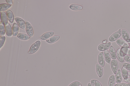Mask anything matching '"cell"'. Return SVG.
Instances as JSON below:
<instances>
[{"mask_svg":"<svg viewBox=\"0 0 130 86\" xmlns=\"http://www.w3.org/2000/svg\"><path fill=\"white\" fill-rule=\"evenodd\" d=\"M122 76L125 79L128 78V71L123 66L121 70Z\"/></svg>","mask_w":130,"mask_h":86,"instance_id":"cell-26","label":"cell"},{"mask_svg":"<svg viewBox=\"0 0 130 86\" xmlns=\"http://www.w3.org/2000/svg\"><path fill=\"white\" fill-rule=\"evenodd\" d=\"M123 66L127 70L130 71V64L125 63L123 64Z\"/></svg>","mask_w":130,"mask_h":86,"instance_id":"cell-31","label":"cell"},{"mask_svg":"<svg viewBox=\"0 0 130 86\" xmlns=\"http://www.w3.org/2000/svg\"><path fill=\"white\" fill-rule=\"evenodd\" d=\"M121 50L124 55H127L130 56V48L127 47H122Z\"/></svg>","mask_w":130,"mask_h":86,"instance_id":"cell-25","label":"cell"},{"mask_svg":"<svg viewBox=\"0 0 130 86\" xmlns=\"http://www.w3.org/2000/svg\"><path fill=\"white\" fill-rule=\"evenodd\" d=\"M69 8L71 9L73 11L81 10L83 9V7L81 6L75 4L70 5Z\"/></svg>","mask_w":130,"mask_h":86,"instance_id":"cell-22","label":"cell"},{"mask_svg":"<svg viewBox=\"0 0 130 86\" xmlns=\"http://www.w3.org/2000/svg\"><path fill=\"white\" fill-rule=\"evenodd\" d=\"M19 27L17 24L16 23H14L13 25L12 28V33L13 35L16 36L18 34L19 32Z\"/></svg>","mask_w":130,"mask_h":86,"instance_id":"cell-20","label":"cell"},{"mask_svg":"<svg viewBox=\"0 0 130 86\" xmlns=\"http://www.w3.org/2000/svg\"><path fill=\"white\" fill-rule=\"evenodd\" d=\"M98 61L99 64L104 67L105 64V61L103 52L100 53L98 57Z\"/></svg>","mask_w":130,"mask_h":86,"instance_id":"cell-10","label":"cell"},{"mask_svg":"<svg viewBox=\"0 0 130 86\" xmlns=\"http://www.w3.org/2000/svg\"><path fill=\"white\" fill-rule=\"evenodd\" d=\"M17 37L21 40H27L29 39L30 36L24 33H19L17 35Z\"/></svg>","mask_w":130,"mask_h":86,"instance_id":"cell-21","label":"cell"},{"mask_svg":"<svg viewBox=\"0 0 130 86\" xmlns=\"http://www.w3.org/2000/svg\"><path fill=\"white\" fill-rule=\"evenodd\" d=\"M88 86H93L92 84L90 83H89L88 84Z\"/></svg>","mask_w":130,"mask_h":86,"instance_id":"cell-37","label":"cell"},{"mask_svg":"<svg viewBox=\"0 0 130 86\" xmlns=\"http://www.w3.org/2000/svg\"><path fill=\"white\" fill-rule=\"evenodd\" d=\"M96 70L98 76L99 77H101L103 74V69L102 66L99 64L96 65Z\"/></svg>","mask_w":130,"mask_h":86,"instance_id":"cell-14","label":"cell"},{"mask_svg":"<svg viewBox=\"0 0 130 86\" xmlns=\"http://www.w3.org/2000/svg\"><path fill=\"white\" fill-rule=\"evenodd\" d=\"M116 82V79L114 75L111 76L109 78L108 84L109 86H114Z\"/></svg>","mask_w":130,"mask_h":86,"instance_id":"cell-23","label":"cell"},{"mask_svg":"<svg viewBox=\"0 0 130 86\" xmlns=\"http://www.w3.org/2000/svg\"><path fill=\"white\" fill-rule=\"evenodd\" d=\"M111 66L113 72L116 74L118 69V64L116 60H113L111 63Z\"/></svg>","mask_w":130,"mask_h":86,"instance_id":"cell-5","label":"cell"},{"mask_svg":"<svg viewBox=\"0 0 130 86\" xmlns=\"http://www.w3.org/2000/svg\"><path fill=\"white\" fill-rule=\"evenodd\" d=\"M81 84V83L79 81H75L71 83L68 86H79Z\"/></svg>","mask_w":130,"mask_h":86,"instance_id":"cell-30","label":"cell"},{"mask_svg":"<svg viewBox=\"0 0 130 86\" xmlns=\"http://www.w3.org/2000/svg\"><path fill=\"white\" fill-rule=\"evenodd\" d=\"M116 42L117 44L121 47H129V45L128 43L124 39H118L117 40Z\"/></svg>","mask_w":130,"mask_h":86,"instance_id":"cell-8","label":"cell"},{"mask_svg":"<svg viewBox=\"0 0 130 86\" xmlns=\"http://www.w3.org/2000/svg\"><path fill=\"white\" fill-rule=\"evenodd\" d=\"M5 26L6 34L8 36H11L12 35V28L11 25L8 23Z\"/></svg>","mask_w":130,"mask_h":86,"instance_id":"cell-15","label":"cell"},{"mask_svg":"<svg viewBox=\"0 0 130 86\" xmlns=\"http://www.w3.org/2000/svg\"><path fill=\"white\" fill-rule=\"evenodd\" d=\"M6 40V37L4 36H1L0 37V47L1 48L3 46Z\"/></svg>","mask_w":130,"mask_h":86,"instance_id":"cell-29","label":"cell"},{"mask_svg":"<svg viewBox=\"0 0 130 86\" xmlns=\"http://www.w3.org/2000/svg\"><path fill=\"white\" fill-rule=\"evenodd\" d=\"M1 13V20L2 22L5 25H6L8 23V20L7 14L4 11H2Z\"/></svg>","mask_w":130,"mask_h":86,"instance_id":"cell-11","label":"cell"},{"mask_svg":"<svg viewBox=\"0 0 130 86\" xmlns=\"http://www.w3.org/2000/svg\"><path fill=\"white\" fill-rule=\"evenodd\" d=\"M124 81L130 84V78H128L124 79Z\"/></svg>","mask_w":130,"mask_h":86,"instance_id":"cell-35","label":"cell"},{"mask_svg":"<svg viewBox=\"0 0 130 86\" xmlns=\"http://www.w3.org/2000/svg\"><path fill=\"white\" fill-rule=\"evenodd\" d=\"M6 2L8 4L12 5L13 4V2L12 0H6Z\"/></svg>","mask_w":130,"mask_h":86,"instance_id":"cell-34","label":"cell"},{"mask_svg":"<svg viewBox=\"0 0 130 86\" xmlns=\"http://www.w3.org/2000/svg\"><path fill=\"white\" fill-rule=\"evenodd\" d=\"M121 35V29H120L118 31L114 33L110 37L109 40L111 42L115 41L120 38Z\"/></svg>","mask_w":130,"mask_h":86,"instance_id":"cell-2","label":"cell"},{"mask_svg":"<svg viewBox=\"0 0 130 86\" xmlns=\"http://www.w3.org/2000/svg\"><path fill=\"white\" fill-rule=\"evenodd\" d=\"M130 84L129 83H121L116 84L114 86H130Z\"/></svg>","mask_w":130,"mask_h":86,"instance_id":"cell-32","label":"cell"},{"mask_svg":"<svg viewBox=\"0 0 130 86\" xmlns=\"http://www.w3.org/2000/svg\"><path fill=\"white\" fill-rule=\"evenodd\" d=\"M129 47H130V46H129Z\"/></svg>","mask_w":130,"mask_h":86,"instance_id":"cell-41","label":"cell"},{"mask_svg":"<svg viewBox=\"0 0 130 86\" xmlns=\"http://www.w3.org/2000/svg\"><path fill=\"white\" fill-rule=\"evenodd\" d=\"M8 19L11 23L14 22V17L12 12L10 10H8L6 11Z\"/></svg>","mask_w":130,"mask_h":86,"instance_id":"cell-13","label":"cell"},{"mask_svg":"<svg viewBox=\"0 0 130 86\" xmlns=\"http://www.w3.org/2000/svg\"><path fill=\"white\" fill-rule=\"evenodd\" d=\"M121 35L124 40L128 42L130 40L129 35L127 31L125 29L122 30L121 31Z\"/></svg>","mask_w":130,"mask_h":86,"instance_id":"cell-9","label":"cell"},{"mask_svg":"<svg viewBox=\"0 0 130 86\" xmlns=\"http://www.w3.org/2000/svg\"><path fill=\"white\" fill-rule=\"evenodd\" d=\"M15 20L20 28L23 30L25 29L26 23L23 19L19 18H15Z\"/></svg>","mask_w":130,"mask_h":86,"instance_id":"cell-6","label":"cell"},{"mask_svg":"<svg viewBox=\"0 0 130 86\" xmlns=\"http://www.w3.org/2000/svg\"><path fill=\"white\" fill-rule=\"evenodd\" d=\"M109 52L112 59H116L117 58L116 52L115 49L112 46L110 48Z\"/></svg>","mask_w":130,"mask_h":86,"instance_id":"cell-19","label":"cell"},{"mask_svg":"<svg viewBox=\"0 0 130 86\" xmlns=\"http://www.w3.org/2000/svg\"><path fill=\"white\" fill-rule=\"evenodd\" d=\"M124 59L126 62L130 63V56L127 55H124Z\"/></svg>","mask_w":130,"mask_h":86,"instance_id":"cell-33","label":"cell"},{"mask_svg":"<svg viewBox=\"0 0 130 86\" xmlns=\"http://www.w3.org/2000/svg\"><path fill=\"white\" fill-rule=\"evenodd\" d=\"M128 43L130 44V40L128 42Z\"/></svg>","mask_w":130,"mask_h":86,"instance_id":"cell-39","label":"cell"},{"mask_svg":"<svg viewBox=\"0 0 130 86\" xmlns=\"http://www.w3.org/2000/svg\"><path fill=\"white\" fill-rule=\"evenodd\" d=\"M116 56L118 60L121 62H123L124 61V55L121 50L118 49L116 52Z\"/></svg>","mask_w":130,"mask_h":86,"instance_id":"cell-7","label":"cell"},{"mask_svg":"<svg viewBox=\"0 0 130 86\" xmlns=\"http://www.w3.org/2000/svg\"><path fill=\"white\" fill-rule=\"evenodd\" d=\"M103 55L106 62L109 64L111 63V59L109 51L107 50L105 51L104 52Z\"/></svg>","mask_w":130,"mask_h":86,"instance_id":"cell-16","label":"cell"},{"mask_svg":"<svg viewBox=\"0 0 130 86\" xmlns=\"http://www.w3.org/2000/svg\"><path fill=\"white\" fill-rule=\"evenodd\" d=\"M116 82L117 83H120L122 80V76L121 71L118 70L115 75Z\"/></svg>","mask_w":130,"mask_h":86,"instance_id":"cell-17","label":"cell"},{"mask_svg":"<svg viewBox=\"0 0 130 86\" xmlns=\"http://www.w3.org/2000/svg\"><path fill=\"white\" fill-rule=\"evenodd\" d=\"M41 44L40 41L38 40L36 41L31 47L28 53L33 54L36 52L39 49Z\"/></svg>","mask_w":130,"mask_h":86,"instance_id":"cell-1","label":"cell"},{"mask_svg":"<svg viewBox=\"0 0 130 86\" xmlns=\"http://www.w3.org/2000/svg\"><path fill=\"white\" fill-rule=\"evenodd\" d=\"M79 86H82L81 84Z\"/></svg>","mask_w":130,"mask_h":86,"instance_id":"cell-40","label":"cell"},{"mask_svg":"<svg viewBox=\"0 0 130 86\" xmlns=\"http://www.w3.org/2000/svg\"><path fill=\"white\" fill-rule=\"evenodd\" d=\"M91 82L94 86H102L101 83L96 80L92 79L91 80Z\"/></svg>","mask_w":130,"mask_h":86,"instance_id":"cell-28","label":"cell"},{"mask_svg":"<svg viewBox=\"0 0 130 86\" xmlns=\"http://www.w3.org/2000/svg\"><path fill=\"white\" fill-rule=\"evenodd\" d=\"M54 34L53 31L49 32L44 33L39 37V38L43 40H47V39L52 36Z\"/></svg>","mask_w":130,"mask_h":86,"instance_id":"cell-12","label":"cell"},{"mask_svg":"<svg viewBox=\"0 0 130 86\" xmlns=\"http://www.w3.org/2000/svg\"><path fill=\"white\" fill-rule=\"evenodd\" d=\"M128 75L130 77V72L129 71L128 72Z\"/></svg>","mask_w":130,"mask_h":86,"instance_id":"cell-38","label":"cell"},{"mask_svg":"<svg viewBox=\"0 0 130 86\" xmlns=\"http://www.w3.org/2000/svg\"><path fill=\"white\" fill-rule=\"evenodd\" d=\"M5 26L4 24L2 22L0 24V35L2 36L4 35L5 33Z\"/></svg>","mask_w":130,"mask_h":86,"instance_id":"cell-27","label":"cell"},{"mask_svg":"<svg viewBox=\"0 0 130 86\" xmlns=\"http://www.w3.org/2000/svg\"><path fill=\"white\" fill-rule=\"evenodd\" d=\"M26 31L28 35L32 37L33 35V28L30 24L27 22H26Z\"/></svg>","mask_w":130,"mask_h":86,"instance_id":"cell-3","label":"cell"},{"mask_svg":"<svg viewBox=\"0 0 130 86\" xmlns=\"http://www.w3.org/2000/svg\"><path fill=\"white\" fill-rule=\"evenodd\" d=\"M11 7V5L6 4H3L0 5V11L1 12L5 11Z\"/></svg>","mask_w":130,"mask_h":86,"instance_id":"cell-24","label":"cell"},{"mask_svg":"<svg viewBox=\"0 0 130 86\" xmlns=\"http://www.w3.org/2000/svg\"><path fill=\"white\" fill-rule=\"evenodd\" d=\"M60 38V36L58 35H55L47 40L46 41L50 44L53 43L57 41Z\"/></svg>","mask_w":130,"mask_h":86,"instance_id":"cell-18","label":"cell"},{"mask_svg":"<svg viewBox=\"0 0 130 86\" xmlns=\"http://www.w3.org/2000/svg\"><path fill=\"white\" fill-rule=\"evenodd\" d=\"M111 45L110 42L101 44L98 46V49L100 51H105L108 49L110 47Z\"/></svg>","mask_w":130,"mask_h":86,"instance_id":"cell-4","label":"cell"},{"mask_svg":"<svg viewBox=\"0 0 130 86\" xmlns=\"http://www.w3.org/2000/svg\"><path fill=\"white\" fill-rule=\"evenodd\" d=\"M107 40H103V41H102V43H103V44H105V43H107Z\"/></svg>","mask_w":130,"mask_h":86,"instance_id":"cell-36","label":"cell"}]
</instances>
